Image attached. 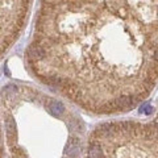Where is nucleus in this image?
Here are the masks:
<instances>
[{"label": "nucleus", "mask_w": 158, "mask_h": 158, "mask_svg": "<svg viewBox=\"0 0 158 158\" xmlns=\"http://www.w3.org/2000/svg\"><path fill=\"white\" fill-rule=\"evenodd\" d=\"M25 61L82 111H132L157 84V0H40Z\"/></svg>", "instance_id": "nucleus-1"}, {"label": "nucleus", "mask_w": 158, "mask_h": 158, "mask_svg": "<svg viewBox=\"0 0 158 158\" xmlns=\"http://www.w3.org/2000/svg\"><path fill=\"white\" fill-rule=\"evenodd\" d=\"M4 149L9 158H81L86 125L63 100L29 84L0 91Z\"/></svg>", "instance_id": "nucleus-2"}, {"label": "nucleus", "mask_w": 158, "mask_h": 158, "mask_svg": "<svg viewBox=\"0 0 158 158\" xmlns=\"http://www.w3.org/2000/svg\"><path fill=\"white\" fill-rule=\"evenodd\" d=\"M84 158H157V123L115 120L96 125Z\"/></svg>", "instance_id": "nucleus-3"}, {"label": "nucleus", "mask_w": 158, "mask_h": 158, "mask_svg": "<svg viewBox=\"0 0 158 158\" xmlns=\"http://www.w3.org/2000/svg\"><path fill=\"white\" fill-rule=\"evenodd\" d=\"M34 0H0V61L21 38Z\"/></svg>", "instance_id": "nucleus-4"}, {"label": "nucleus", "mask_w": 158, "mask_h": 158, "mask_svg": "<svg viewBox=\"0 0 158 158\" xmlns=\"http://www.w3.org/2000/svg\"><path fill=\"white\" fill-rule=\"evenodd\" d=\"M4 141H3V130H1V120H0V158H4Z\"/></svg>", "instance_id": "nucleus-5"}]
</instances>
